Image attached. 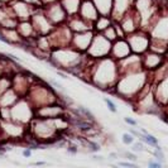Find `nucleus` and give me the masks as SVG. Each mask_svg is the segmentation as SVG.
<instances>
[{
	"label": "nucleus",
	"mask_w": 168,
	"mask_h": 168,
	"mask_svg": "<svg viewBox=\"0 0 168 168\" xmlns=\"http://www.w3.org/2000/svg\"><path fill=\"white\" fill-rule=\"evenodd\" d=\"M120 77L118 61L111 56L95 60L91 70V81L95 89L104 92L116 95V82Z\"/></svg>",
	"instance_id": "obj_1"
},
{
	"label": "nucleus",
	"mask_w": 168,
	"mask_h": 168,
	"mask_svg": "<svg viewBox=\"0 0 168 168\" xmlns=\"http://www.w3.org/2000/svg\"><path fill=\"white\" fill-rule=\"evenodd\" d=\"M148 167L149 168H162V163L158 161H149L148 162Z\"/></svg>",
	"instance_id": "obj_37"
},
{
	"label": "nucleus",
	"mask_w": 168,
	"mask_h": 168,
	"mask_svg": "<svg viewBox=\"0 0 168 168\" xmlns=\"http://www.w3.org/2000/svg\"><path fill=\"white\" fill-rule=\"evenodd\" d=\"M12 8L14 10V14L16 15V18L19 20H29L32 18V15L41 8H35L31 4L23 1V0H16L12 4ZM43 8V6H42Z\"/></svg>",
	"instance_id": "obj_13"
},
{
	"label": "nucleus",
	"mask_w": 168,
	"mask_h": 168,
	"mask_svg": "<svg viewBox=\"0 0 168 168\" xmlns=\"http://www.w3.org/2000/svg\"><path fill=\"white\" fill-rule=\"evenodd\" d=\"M31 22L34 27V31L37 33V35H46L49 34L52 29L54 28V25L52 24V22L48 19V16L44 14L43 8L38 9L31 18Z\"/></svg>",
	"instance_id": "obj_9"
},
{
	"label": "nucleus",
	"mask_w": 168,
	"mask_h": 168,
	"mask_svg": "<svg viewBox=\"0 0 168 168\" xmlns=\"http://www.w3.org/2000/svg\"><path fill=\"white\" fill-rule=\"evenodd\" d=\"M118 166H119V167H128V168H138L137 163H135V162H132V161H129V162H119Z\"/></svg>",
	"instance_id": "obj_34"
},
{
	"label": "nucleus",
	"mask_w": 168,
	"mask_h": 168,
	"mask_svg": "<svg viewBox=\"0 0 168 168\" xmlns=\"http://www.w3.org/2000/svg\"><path fill=\"white\" fill-rule=\"evenodd\" d=\"M95 6L97 8L100 15H109L111 14L113 10V3L114 0H92Z\"/></svg>",
	"instance_id": "obj_22"
},
{
	"label": "nucleus",
	"mask_w": 168,
	"mask_h": 168,
	"mask_svg": "<svg viewBox=\"0 0 168 168\" xmlns=\"http://www.w3.org/2000/svg\"><path fill=\"white\" fill-rule=\"evenodd\" d=\"M126 41L129 42V46L132 48L133 53L137 54H143L145 53L149 46H151V34L144 29H138L130 34L126 35Z\"/></svg>",
	"instance_id": "obj_7"
},
{
	"label": "nucleus",
	"mask_w": 168,
	"mask_h": 168,
	"mask_svg": "<svg viewBox=\"0 0 168 168\" xmlns=\"http://www.w3.org/2000/svg\"><path fill=\"white\" fill-rule=\"evenodd\" d=\"M105 158H104V155H99V154H96V153H92V161H95V162H102Z\"/></svg>",
	"instance_id": "obj_40"
},
{
	"label": "nucleus",
	"mask_w": 168,
	"mask_h": 168,
	"mask_svg": "<svg viewBox=\"0 0 168 168\" xmlns=\"http://www.w3.org/2000/svg\"><path fill=\"white\" fill-rule=\"evenodd\" d=\"M109 158H113V159H118V158H119V153H116V152L109 153Z\"/></svg>",
	"instance_id": "obj_43"
},
{
	"label": "nucleus",
	"mask_w": 168,
	"mask_h": 168,
	"mask_svg": "<svg viewBox=\"0 0 168 168\" xmlns=\"http://www.w3.org/2000/svg\"><path fill=\"white\" fill-rule=\"evenodd\" d=\"M111 44H113V42L109 41L106 37H104L102 33L96 32L94 38H92V42L90 47H89V49L86 51V54L89 57L94 58V60L107 57V56H110Z\"/></svg>",
	"instance_id": "obj_5"
},
{
	"label": "nucleus",
	"mask_w": 168,
	"mask_h": 168,
	"mask_svg": "<svg viewBox=\"0 0 168 168\" xmlns=\"http://www.w3.org/2000/svg\"><path fill=\"white\" fill-rule=\"evenodd\" d=\"M122 142H123V144H125V145H132L135 142V137L132 133H129V132L128 133H123Z\"/></svg>",
	"instance_id": "obj_28"
},
{
	"label": "nucleus",
	"mask_w": 168,
	"mask_h": 168,
	"mask_svg": "<svg viewBox=\"0 0 168 168\" xmlns=\"http://www.w3.org/2000/svg\"><path fill=\"white\" fill-rule=\"evenodd\" d=\"M49 85L54 86V87H56V89H58L60 91H63V90H64L61 83H58V82H57V81H54V80H49Z\"/></svg>",
	"instance_id": "obj_39"
},
{
	"label": "nucleus",
	"mask_w": 168,
	"mask_h": 168,
	"mask_svg": "<svg viewBox=\"0 0 168 168\" xmlns=\"http://www.w3.org/2000/svg\"><path fill=\"white\" fill-rule=\"evenodd\" d=\"M102 34H104V37H106L109 41H111V42H114V41H116L118 39V34H116V31H115V27H114V23L111 24V25H109L105 31L101 32Z\"/></svg>",
	"instance_id": "obj_27"
},
{
	"label": "nucleus",
	"mask_w": 168,
	"mask_h": 168,
	"mask_svg": "<svg viewBox=\"0 0 168 168\" xmlns=\"http://www.w3.org/2000/svg\"><path fill=\"white\" fill-rule=\"evenodd\" d=\"M132 151H133V152H144L145 148H144L143 142H142V140H140V142H134V143L132 144Z\"/></svg>",
	"instance_id": "obj_32"
},
{
	"label": "nucleus",
	"mask_w": 168,
	"mask_h": 168,
	"mask_svg": "<svg viewBox=\"0 0 168 168\" xmlns=\"http://www.w3.org/2000/svg\"><path fill=\"white\" fill-rule=\"evenodd\" d=\"M81 1L82 0H60L62 6L64 8V10L67 12L68 16L78 14L80 12V6H81Z\"/></svg>",
	"instance_id": "obj_21"
},
{
	"label": "nucleus",
	"mask_w": 168,
	"mask_h": 168,
	"mask_svg": "<svg viewBox=\"0 0 168 168\" xmlns=\"http://www.w3.org/2000/svg\"><path fill=\"white\" fill-rule=\"evenodd\" d=\"M23 1H25V3L31 4V5L35 6V8H42V6H43V5H42V1H41V0H23Z\"/></svg>",
	"instance_id": "obj_35"
},
{
	"label": "nucleus",
	"mask_w": 168,
	"mask_h": 168,
	"mask_svg": "<svg viewBox=\"0 0 168 168\" xmlns=\"http://www.w3.org/2000/svg\"><path fill=\"white\" fill-rule=\"evenodd\" d=\"M19 99H20V96L16 94V91L13 87H10L8 91H5L4 94L0 95V109H3V107H6V109L12 107Z\"/></svg>",
	"instance_id": "obj_20"
},
{
	"label": "nucleus",
	"mask_w": 168,
	"mask_h": 168,
	"mask_svg": "<svg viewBox=\"0 0 168 168\" xmlns=\"http://www.w3.org/2000/svg\"><path fill=\"white\" fill-rule=\"evenodd\" d=\"M25 97L31 101L32 106L34 109L52 102H60V95L53 90L51 85H47L46 82L41 81L39 78L32 83L28 95Z\"/></svg>",
	"instance_id": "obj_3"
},
{
	"label": "nucleus",
	"mask_w": 168,
	"mask_h": 168,
	"mask_svg": "<svg viewBox=\"0 0 168 168\" xmlns=\"http://www.w3.org/2000/svg\"><path fill=\"white\" fill-rule=\"evenodd\" d=\"M72 35H73V32L67 25V23L56 25L52 29V32L48 34L51 44H52V49L62 48V47H70L71 41H72Z\"/></svg>",
	"instance_id": "obj_6"
},
{
	"label": "nucleus",
	"mask_w": 168,
	"mask_h": 168,
	"mask_svg": "<svg viewBox=\"0 0 168 168\" xmlns=\"http://www.w3.org/2000/svg\"><path fill=\"white\" fill-rule=\"evenodd\" d=\"M32 166H47L46 162H35V163H32Z\"/></svg>",
	"instance_id": "obj_45"
},
{
	"label": "nucleus",
	"mask_w": 168,
	"mask_h": 168,
	"mask_svg": "<svg viewBox=\"0 0 168 168\" xmlns=\"http://www.w3.org/2000/svg\"><path fill=\"white\" fill-rule=\"evenodd\" d=\"M134 8V0H114L113 10H111V19L113 22H119L120 18L124 16L128 12Z\"/></svg>",
	"instance_id": "obj_15"
},
{
	"label": "nucleus",
	"mask_w": 168,
	"mask_h": 168,
	"mask_svg": "<svg viewBox=\"0 0 168 168\" xmlns=\"http://www.w3.org/2000/svg\"><path fill=\"white\" fill-rule=\"evenodd\" d=\"M78 14L82 16L83 19H86L90 23H95V20L100 16V13L97 10V8L95 6L92 0H82L81 1V6H80V12Z\"/></svg>",
	"instance_id": "obj_16"
},
{
	"label": "nucleus",
	"mask_w": 168,
	"mask_h": 168,
	"mask_svg": "<svg viewBox=\"0 0 168 168\" xmlns=\"http://www.w3.org/2000/svg\"><path fill=\"white\" fill-rule=\"evenodd\" d=\"M41 1H42V5L44 6V5L52 4V3H54V1H58V0H41Z\"/></svg>",
	"instance_id": "obj_44"
},
{
	"label": "nucleus",
	"mask_w": 168,
	"mask_h": 168,
	"mask_svg": "<svg viewBox=\"0 0 168 168\" xmlns=\"http://www.w3.org/2000/svg\"><path fill=\"white\" fill-rule=\"evenodd\" d=\"M139 139H140L143 143H145V144L151 145V147H153V148H157V147L159 145V142H158V139L154 137V135L149 134V133H140Z\"/></svg>",
	"instance_id": "obj_25"
},
{
	"label": "nucleus",
	"mask_w": 168,
	"mask_h": 168,
	"mask_svg": "<svg viewBox=\"0 0 168 168\" xmlns=\"http://www.w3.org/2000/svg\"><path fill=\"white\" fill-rule=\"evenodd\" d=\"M57 75L62 78H64V80H67L68 76H67V72H64V71H62V70H57Z\"/></svg>",
	"instance_id": "obj_41"
},
{
	"label": "nucleus",
	"mask_w": 168,
	"mask_h": 168,
	"mask_svg": "<svg viewBox=\"0 0 168 168\" xmlns=\"http://www.w3.org/2000/svg\"><path fill=\"white\" fill-rule=\"evenodd\" d=\"M83 148H87V152H90V153H97V152H100V149H101V144L99 142L94 140V139L86 138Z\"/></svg>",
	"instance_id": "obj_26"
},
{
	"label": "nucleus",
	"mask_w": 168,
	"mask_h": 168,
	"mask_svg": "<svg viewBox=\"0 0 168 168\" xmlns=\"http://www.w3.org/2000/svg\"><path fill=\"white\" fill-rule=\"evenodd\" d=\"M152 154L154 155V158L158 161V162H161V163H164V153L162 151V148H155V151H153Z\"/></svg>",
	"instance_id": "obj_29"
},
{
	"label": "nucleus",
	"mask_w": 168,
	"mask_h": 168,
	"mask_svg": "<svg viewBox=\"0 0 168 168\" xmlns=\"http://www.w3.org/2000/svg\"><path fill=\"white\" fill-rule=\"evenodd\" d=\"M95 33L96 32L94 31V29L73 33L72 41H71V47H73L75 49H77L81 53H86V51L89 49V47L91 44Z\"/></svg>",
	"instance_id": "obj_11"
},
{
	"label": "nucleus",
	"mask_w": 168,
	"mask_h": 168,
	"mask_svg": "<svg viewBox=\"0 0 168 168\" xmlns=\"http://www.w3.org/2000/svg\"><path fill=\"white\" fill-rule=\"evenodd\" d=\"M43 12L44 14L48 16V19L52 22V24L56 27V25H60L67 22V18L68 14L67 12L64 10V8L62 6V4L58 1H54L52 4H48L43 6Z\"/></svg>",
	"instance_id": "obj_8"
},
{
	"label": "nucleus",
	"mask_w": 168,
	"mask_h": 168,
	"mask_svg": "<svg viewBox=\"0 0 168 168\" xmlns=\"http://www.w3.org/2000/svg\"><path fill=\"white\" fill-rule=\"evenodd\" d=\"M124 158H126L128 161H132V162H137L138 161V157L137 154H134L133 152H129V151H124V152H120Z\"/></svg>",
	"instance_id": "obj_31"
},
{
	"label": "nucleus",
	"mask_w": 168,
	"mask_h": 168,
	"mask_svg": "<svg viewBox=\"0 0 168 168\" xmlns=\"http://www.w3.org/2000/svg\"><path fill=\"white\" fill-rule=\"evenodd\" d=\"M166 61V54H161L157 53L154 51L148 49L145 53L142 54V63H143V68L148 72L155 71L158 67H161L163 64V62Z\"/></svg>",
	"instance_id": "obj_12"
},
{
	"label": "nucleus",
	"mask_w": 168,
	"mask_h": 168,
	"mask_svg": "<svg viewBox=\"0 0 168 168\" xmlns=\"http://www.w3.org/2000/svg\"><path fill=\"white\" fill-rule=\"evenodd\" d=\"M153 92L157 101L163 107L166 106L168 104V76L157 83H153Z\"/></svg>",
	"instance_id": "obj_18"
},
{
	"label": "nucleus",
	"mask_w": 168,
	"mask_h": 168,
	"mask_svg": "<svg viewBox=\"0 0 168 168\" xmlns=\"http://www.w3.org/2000/svg\"><path fill=\"white\" fill-rule=\"evenodd\" d=\"M16 31H18V33L20 34V37H22L24 41L37 37V33L34 31V27H33V24H32L31 19H29V20H19L18 27H16Z\"/></svg>",
	"instance_id": "obj_19"
},
{
	"label": "nucleus",
	"mask_w": 168,
	"mask_h": 168,
	"mask_svg": "<svg viewBox=\"0 0 168 168\" xmlns=\"http://www.w3.org/2000/svg\"><path fill=\"white\" fill-rule=\"evenodd\" d=\"M32 151H33V149H31L29 147H25V148L23 149V152H22L23 157H25V158H31L32 157Z\"/></svg>",
	"instance_id": "obj_38"
},
{
	"label": "nucleus",
	"mask_w": 168,
	"mask_h": 168,
	"mask_svg": "<svg viewBox=\"0 0 168 168\" xmlns=\"http://www.w3.org/2000/svg\"><path fill=\"white\" fill-rule=\"evenodd\" d=\"M130 53H132V48L129 46V42L126 41V37L125 38H118L116 41L113 42L110 56L114 60H116V61L123 60V58L128 57Z\"/></svg>",
	"instance_id": "obj_14"
},
{
	"label": "nucleus",
	"mask_w": 168,
	"mask_h": 168,
	"mask_svg": "<svg viewBox=\"0 0 168 168\" xmlns=\"http://www.w3.org/2000/svg\"><path fill=\"white\" fill-rule=\"evenodd\" d=\"M124 122L126 123L128 125H130V126H138V122H137V120H134L133 118L125 116V118H124Z\"/></svg>",
	"instance_id": "obj_36"
},
{
	"label": "nucleus",
	"mask_w": 168,
	"mask_h": 168,
	"mask_svg": "<svg viewBox=\"0 0 168 168\" xmlns=\"http://www.w3.org/2000/svg\"><path fill=\"white\" fill-rule=\"evenodd\" d=\"M129 133H132V134H133L135 138H139V135H140V133H142V132L135 130V129H130V128H129Z\"/></svg>",
	"instance_id": "obj_42"
},
{
	"label": "nucleus",
	"mask_w": 168,
	"mask_h": 168,
	"mask_svg": "<svg viewBox=\"0 0 168 168\" xmlns=\"http://www.w3.org/2000/svg\"><path fill=\"white\" fill-rule=\"evenodd\" d=\"M104 102L106 104L107 109L111 111V113H114V114H116L118 113V109H116V105H115V102L111 100V99H109V97H104Z\"/></svg>",
	"instance_id": "obj_30"
},
{
	"label": "nucleus",
	"mask_w": 168,
	"mask_h": 168,
	"mask_svg": "<svg viewBox=\"0 0 168 168\" xmlns=\"http://www.w3.org/2000/svg\"><path fill=\"white\" fill-rule=\"evenodd\" d=\"M114 22L111 19V16L109 15H100L94 23V31L101 33L102 31H105L109 25H111Z\"/></svg>",
	"instance_id": "obj_23"
},
{
	"label": "nucleus",
	"mask_w": 168,
	"mask_h": 168,
	"mask_svg": "<svg viewBox=\"0 0 168 168\" xmlns=\"http://www.w3.org/2000/svg\"><path fill=\"white\" fill-rule=\"evenodd\" d=\"M78 147L75 145V144H71V142L68 140V144H67V152L70 153V154H77L78 153Z\"/></svg>",
	"instance_id": "obj_33"
},
{
	"label": "nucleus",
	"mask_w": 168,
	"mask_h": 168,
	"mask_svg": "<svg viewBox=\"0 0 168 168\" xmlns=\"http://www.w3.org/2000/svg\"><path fill=\"white\" fill-rule=\"evenodd\" d=\"M12 77L13 73H5L0 77V95L12 87Z\"/></svg>",
	"instance_id": "obj_24"
},
{
	"label": "nucleus",
	"mask_w": 168,
	"mask_h": 168,
	"mask_svg": "<svg viewBox=\"0 0 168 168\" xmlns=\"http://www.w3.org/2000/svg\"><path fill=\"white\" fill-rule=\"evenodd\" d=\"M149 76H151V72H148L145 70L122 75L116 82V95L115 96H118V99L126 101L128 104L134 105L138 94L145 86L147 82L151 81Z\"/></svg>",
	"instance_id": "obj_2"
},
{
	"label": "nucleus",
	"mask_w": 168,
	"mask_h": 168,
	"mask_svg": "<svg viewBox=\"0 0 168 168\" xmlns=\"http://www.w3.org/2000/svg\"><path fill=\"white\" fill-rule=\"evenodd\" d=\"M10 120L27 125L34 118V107L32 106L31 101L27 97H20L12 107H9Z\"/></svg>",
	"instance_id": "obj_4"
},
{
	"label": "nucleus",
	"mask_w": 168,
	"mask_h": 168,
	"mask_svg": "<svg viewBox=\"0 0 168 168\" xmlns=\"http://www.w3.org/2000/svg\"><path fill=\"white\" fill-rule=\"evenodd\" d=\"M66 114H67L66 106H63L61 102H52L34 109V116L43 119H54L58 116H63Z\"/></svg>",
	"instance_id": "obj_10"
},
{
	"label": "nucleus",
	"mask_w": 168,
	"mask_h": 168,
	"mask_svg": "<svg viewBox=\"0 0 168 168\" xmlns=\"http://www.w3.org/2000/svg\"><path fill=\"white\" fill-rule=\"evenodd\" d=\"M67 25L71 28V31L73 33L77 32H83V31H91L94 29V24L87 22L86 19H83L80 14H75V15H70L67 18Z\"/></svg>",
	"instance_id": "obj_17"
}]
</instances>
